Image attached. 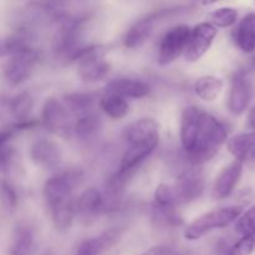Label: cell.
Segmentation results:
<instances>
[{
	"instance_id": "cell-9",
	"label": "cell",
	"mask_w": 255,
	"mask_h": 255,
	"mask_svg": "<svg viewBox=\"0 0 255 255\" xmlns=\"http://www.w3.org/2000/svg\"><path fill=\"white\" fill-rule=\"evenodd\" d=\"M80 182H81V174L74 171L57 174L47 179L44 186V199L46 206L72 197L74 189Z\"/></svg>"
},
{
	"instance_id": "cell-20",
	"label": "cell",
	"mask_w": 255,
	"mask_h": 255,
	"mask_svg": "<svg viewBox=\"0 0 255 255\" xmlns=\"http://www.w3.org/2000/svg\"><path fill=\"white\" fill-rule=\"evenodd\" d=\"M36 251L35 232L29 224H19L12 233L10 255H34Z\"/></svg>"
},
{
	"instance_id": "cell-34",
	"label": "cell",
	"mask_w": 255,
	"mask_h": 255,
	"mask_svg": "<svg viewBox=\"0 0 255 255\" xmlns=\"http://www.w3.org/2000/svg\"><path fill=\"white\" fill-rule=\"evenodd\" d=\"M247 126H248L249 128L255 129V105L248 115V119H247Z\"/></svg>"
},
{
	"instance_id": "cell-10",
	"label": "cell",
	"mask_w": 255,
	"mask_h": 255,
	"mask_svg": "<svg viewBox=\"0 0 255 255\" xmlns=\"http://www.w3.org/2000/svg\"><path fill=\"white\" fill-rule=\"evenodd\" d=\"M124 138L127 144L149 146L156 148L159 142L158 126L152 119H141L132 122L125 128Z\"/></svg>"
},
{
	"instance_id": "cell-7",
	"label": "cell",
	"mask_w": 255,
	"mask_h": 255,
	"mask_svg": "<svg viewBox=\"0 0 255 255\" xmlns=\"http://www.w3.org/2000/svg\"><path fill=\"white\" fill-rule=\"evenodd\" d=\"M42 124L50 132L62 137L69 136L74 129L71 126L70 110L55 97L47 99L42 107Z\"/></svg>"
},
{
	"instance_id": "cell-26",
	"label": "cell",
	"mask_w": 255,
	"mask_h": 255,
	"mask_svg": "<svg viewBox=\"0 0 255 255\" xmlns=\"http://www.w3.org/2000/svg\"><path fill=\"white\" fill-rule=\"evenodd\" d=\"M64 104L70 112L81 116L92 112L95 106V96L90 94H70L64 96Z\"/></svg>"
},
{
	"instance_id": "cell-8",
	"label": "cell",
	"mask_w": 255,
	"mask_h": 255,
	"mask_svg": "<svg viewBox=\"0 0 255 255\" xmlns=\"http://www.w3.org/2000/svg\"><path fill=\"white\" fill-rule=\"evenodd\" d=\"M217 26L212 22H199L191 29L184 56L188 62H196L211 49L217 36Z\"/></svg>"
},
{
	"instance_id": "cell-33",
	"label": "cell",
	"mask_w": 255,
	"mask_h": 255,
	"mask_svg": "<svg viewBox=\"0 0 255 255\" xmlns=\"http://www.w3.org/2000/svg\"><path fill=\"white\" fill-rule=\"evenodd\" d=\"M167 254H168V249H167L166 247L157 246V247H152V248H149L148 251H146L141 255H167Z\"/></svg>"
},
{
	"instance_id": "cell-11",
	"label": "cell",
	"mask_w": 255,
	"mask_h": 255,
	"mask_svg": "<svg viewBox=\"0 0 255 255\" xmlns=\"http://www.w3.org/2000/svg\"><path fill=\"white\" fill-rule=\"evenodd\" d=\"M204 188H206V179L201 171L198 169L186 171L176 181L174 189H176L177 201L181 204L191 203L201 198Z\"/></svg>"
},
{
	"instance_id": "cell-29",
	"label": "cell",
	"mask_w": 255,
	"mask_h": 255,
	"mask_svg": "<svg viewBox=\"0 0 255 255\" xmlns=\"http://www.w3.org/2000/svg\"><path fill=\"white\" fill-rule=\"evenodd\" d=\"M236 232L242 237L255 236V204L239 217L236 223Z\"/></svg>"
},
{
	"instance_id": "cell-4",
	"label": "cell",
	"mask_w": 255,
	"mask_h": 255,
	"mask_svg": "<svg viewBox=\"0 0 255 255\" xmlns=\"http://www.w3.org/2000/svg\"><path fill=\"white\" fill-rule=\"evenodd\" d=\"M243 208L239 206L224 207L214 209L202 214L194 219L184 231V238L187 241H198L214 229H222L228 227L242 216Z\"/></svg>"
},
{
	"instance_id": "cell-1",
	"label": "cell",
	"mask_w": 255,
	"mask_h": 255,
	"mask_svg": "<svg viewBox=\"0 0 255 255\" xmlns=\"http://www.w3.org/2000/svg\"><path fill=\"white\" fill-rule=\"evenodd\" d=\"M181 143L187 156L194 163H202L214 156L227 141L226 126L213 115L197 106L182 112Z\"/></svg>"
},
{
	"instance_id": "cell-23",
	"label": "cell",
	"mask_w": 255,
	"mask_h": 255,
	"mask_svg": "<svg viewBox=\"0 0 255 255\" xmlns=\"http://www.w3.org/2000/svg\"><path fill=\"white\" fill-rule=\"evenodd\" d=\"M101 129V120L95 112L81 115L76 120L74 126V132L76 137L81 141H90L99 134Z\"/></svg>"
},
{
	"instance_id": "cell-18",
	"label": "cell",
	"mask_w": 255,
	"mask_h": 255,
	"mask_svg": "<svg viewBox=\"0 0 255 255\" xmlns=\"http://www.w3.org/2000/svg\"><path fill=\"white\" fill-rule=\"evenodd\" d=\"M51 216V221L54 227L60 233H65L69 231L74 222V217L76 214V201L72 197L61 199V201L47 206Z\"/></svg>"
},
{
	"instance_id": "cell-5",
	"label": "cell",
	"mask_w": 255,
	"mask_h": 255,
	"mask_svg": "<svg viewBox=\"0 0 255 255\" xmlns=\"http://www.w3.org/2000/svg\"><path fill=\"white\" fill-rule=\"evenodd\" d=\"M87 17H74V19H67L61 25L55 39V51L59 55H65L72 60L79 50L84 47L82 45V36L86 29Z\"/></svg>"
},
{
	"instance_id": "cell-17",
	"label": "cell",
	"mask_w": 255,
	"mask_h": 255,
	"mask_svg": "<svg viewBox=\"0 0 255 255\" xmlns=\"http://www.w3.org/2000/svg\"><path fill=\"white\" fill-rule=\"evenodd\" d=\"M105 92L116 94L125 99H143L149 94L148 85L143 81L129 77H119L114 79L106 85Z\"/></svg>"
},
{
	"instance_id": "cell-2",
	"label": "cell",
	"mask_w": 255,
	"mask_h": 255,
	"mask_svg": "<svg viewBox=\"0 0 255 255\" xmlns=\"http://www.w3.org/2000/svg\"><path fill=\"white\" fill-rule=\"evenodd\" d=\"M2 55L9 56L4 67V76L7 84L12 86H17L26 81L42 56L41 51L31 46L29 42L7 47Z\"/></svg>"
},
{
	"instance_id": "cell-28",
	"label": "cell",
	"mask_w": 255,
	"mask_h": 255,
	"mask_svg": "<svg viewBox=\"0 0 255 255\" xmlns=\"http://www.w3.org/2000/svg\"><path fill=\"white\" fill-rule=\"evenodd\" d=\"M209 19L217 27H229L238 19V11L233 7H221L212 11Z\"/></svg>"
},
{
	"instance_id": "cell-6",
	"label": "cell",
	"mask_w": 255,
	"mask_h": 255,
	"mask_svg": "<svg viewBox=\"0 0 255 255\" xmlns=\"http://www.w3.org/2000/svg\"><path fill=\"white\" fill-rule=\"evenodd\" d=\"M191 29L187 25H178L172 27L162 37L157 52V64L167 66L178 59L182 52L186 51Z\"/></svg>"
},
{
	"instance_id": "cell-13",
	"label": "cell",
	"mask_w": 255,
	"mask_h": 255,
	"mask_svg": "<svg viewBox=\"0 0 255 255\" xmlns=\"http://www.w3.org/2000/svg\"><path fill=\"white\" fill-rule=\"evenodd\" d=\"M242 173H243V161L236 159L234 162L224 167L216 177L213 184V198L214 199H226L233 193L237 184L241 181Z\"/></svg>"
},
{
	"instance_id": "cell-27",
	"label": "cell",
	"mask_w": 255,
	"mask_h": 255,
	"mask_svg": "<svg viewBox=\"0 0 255 255\" xmlns=\"http://www.w3.org/2000/svg\"><path fill=\"white\" fill-rule=\"evenodd\" d=\"M32 106H34L32 97L29 94H25V92L17 95L10 101V109H11L12 115L20 120H25L29 116Z\"/></svg>"
},
{
	"instance_id": "cell-19",
	"label": "cell",
	"mask_w": 255,
	"mask_h": 255,
	"mask_svg": "<svg viewBox=\"0 0 255 255\" xmlns=\"http://www.w3.org/2000/svg\"><path fill=\"white\" fill-rule=\"evenodd\" d=\"M121 237V231L111 229L95 238L85 239L77 247L75 255H102L107 249L112 248Z\"/></svg>"
},
{
	"instance_id": "cell-30",
	"label": "cell",
	"mask_w": 255,
	"mask_h": 255,
	"mask_svg": "<svg viewBox=\"0 0 255 255\" xmlns=\"http://www.w3.org/2000/svg\"><path fill=\"white\" fill-rule=\"evenodd\" d=\"M1 203L2 208L7 213H12L17 206L16 192L6 181L1 182Z\"/></svg>"
},
{
	"instance_id": "cell-32",
	"label": "cell",
	"mask_w": 255,
	"mask_h": 255,
	"mask_svg": "<svg viewBox=\"0 0 255 255\" xmlns=\"http://www.w3.org/2000/svg\"><path fill=\"white\" fill-rule=\"evenodd\" d=\"M216 253L217 255H237L236 251H234V244L232 246V244H229L224 239L217 242Z\"/></svg>"
},
{
	"instance_id": "cell-16",
	"label": "cell",
	"mask_w": 255,
	"mask_h": 255,
	"mask_svg": "<svg viewBox=\"0 0 255 255\" xmlns=\"http://www.w3.org/2000/svg\"><path fill=\"white\" fill-rule=\"evenodd\" d=\"M109 208V202L102 196L101 192L94 187L82 192L76 201V213L84 218L96 217Z\"/></svg>"
},
{
	"instance_id": "cell-24",
	"label": "cell",
	"mask_w": 255,
	"mask_h": 255,
	"mask_svg": "<svg viewBox=\"0 0 255 255\" xmlns=\"http://www.w3.org/2000/svg\"><path fill=\"white\" fill-rule=\"evenodd\" d=\"M100 106H101L102 111L111 117L112 120H121L128 114V102L126 99L120 95L110 94V92H105L100 99Z\"/></svg>"
},
{
	"instance_id": "cell-12",
	"label": "cell",
	"mask_w": 255,
	"mask_h": 255,
	"mask_svg": "<svg viewBox=\"0 0 255 255\" xmlns=\"http://www.w3.org/2000/svg\"><path fill=\"white\" fill-rule=\"evenodd\" d=\"M253 95L252 82L244 74L234 75L228 95V109L233 115H242L249 106Z\"/></svg>"
},
{
	"instance_id": "cell-3",
	"label": "cell",
	"mask_w": 255,
	"mask_h": 255,
	"mask_svg": "<svg viewBox=\"0 0 255 255\" xmlns=\"http://www.w3.org/2000/svg\"><path fill=\"white\" fill-rule=\"evenodd\" d=\"M106 50L102 46H84L75 54L72 61H76L77 76L81 81L99 82L109 75L111 65L105 59Z\"/></svg>"
},
{
	"instance_id": "cell-22",
	"label": "cell",
	"mask_w": 255,
	"mask_h": 255,
	"mask_svg": "<svg viewBox=\"0 0 255 255\" xmlns=\"http://www.w3.org/2000/svg\"><path fill=\"white\" fill-rule=\"evenodd\" d=\"M228 151L239 161H247L255 154V132L241 133L229 138Z\"/></svg>"
},
{
	"instance_id": "cell-14",
	"label": "cell",
	"mask_w": 255,
	"mask_h": 255,
	"mask_svg": "<svg viewBox=\"0 0 255 255\" xmlns=\"http://www.w3.org/2000/svg\"><path fill=\"white\" fill-rule=\"evenodd\" d=\"M30 157L36 166L46 169L56 168L61 163V149L51 139H36L30 147Z\"/></svg>"
},
{
	"instance_id": "cell-35",
	"label": "cell",
	"mask_w": 255,
	"mask_h": 255,
	"mask_svg": "<svg viewBox=\"0 0 255 255\" xmlns=\"http://www.w3.org/2000/svg\"><path fill=\"white\" fill-rule=\"evenodd\" d=\"M217 1H219V0H201V2L203 5H212Z\"/></svg>"
},
{
	"instance_id": "cell-31",
	"label": "cell",
	"mask_w": 255,
	"mask_h": 255,
	"mask_svg": "<svg viewBox=\"0 0 255 255\" xmlns=\"http://www.w3.org/2000/svg\"><path fill=\"white\" fill-rule=\"evenodd\" d=\"M255 248V236L242 237L236 244L234 251L237 255H251Z\"/></svg>"
},
{
	"instance_id": "cell-36",
	"label": "cell",
	"mask_w": 255,
	"mask_h": 255,
	"mask_svg": "<svg viewBox=\"0 0 255 255\" xmlns=\"http://www.w3.org/2000/svg\"><path fill=\"white\" fill-rule=\"evenodd\" d=\"M254 4H255V0H254Z\"/></svg>"
},
{
	"instance_id": "cell-21",
	"label": "cell",
	"mask_w": 255,
	"mask_h": 255,
	"mask_svg": "<svg viewBox=\"0 0 255 255\" xmlns=\"http://www.w3.org/2000/svg\"><path fill=\"white\" fill-rule=\"evenodd\" d=\"M234 39L237 46L246 54L255 51V12H249L241 20Z\"/></svg>"
},
{
	"instance_id": "cell-25",
	"label": "cell",
	"mask_w": 255,
	"mask_h": 255,
	"mask_svg": "<svg viewBox=\"0 0 255 255\" xmlns=\"http://www.w3.org/2000/svg\"><path fill=\"white\" fill-rule=\"evenodd\" d=\"M223 89V81L216 76H202L194 82V92L201 100L212 102L217 100Z\"/></svg>"
},
{
	"instance_id": "cell-15",
	"label": "cell",
	"mask_w": 255,
	"mask_h": 255,
	"mask_svg": "<svg viewBox=\"0 0 255 255\" xmlns=\"http://www.w3.org/2000/svg\"><path fill=\"white\" fill-rule=\"evenodd\" d=\"M167 14V11L154 12V14L144 16L139 19L138 21L134 22L128 31L126 32L124 37V45L127 49H137V47L142 46L149 36L152 35L154 30V25H156L157 20L161 19L162 16Z\"/></svg>"
}]
</instances>
